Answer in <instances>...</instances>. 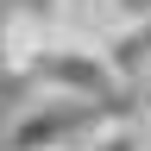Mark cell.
Here are the masks:
<instances>
[{
    "mask_svg": "<svg viewBox=\"0 0 151 151\" xmlns=\"http://www.w3.org/2000/svg\"><path fill=\"white\" fill-rule=\"evenodd\" d=\"M94 120H101L94 101H69V94L38 88L19 113H6V126H0V151H76Z\"/></svg>",
    "mask_w": 151,
    "mask_h": 151,
    "instance_id": "obj_1",
    "label": "cell"
},
{
    "mask_svg": "<svg viewBox=\"0 0 151 151\" xmlns=\"http://www.w3.org/2000/svg\"><path fill=\"white\" fill-rule=\"evenodd\" d=\"M25 82L50 88V94H69V101H94V107H107L113 94H120L107 57L94 50V44H82V38H63V32L50 38V50L38 57V69L25 76Z\"/></svg>",
    "mask_w": 151,
    "mask_h": 151,
    "instance_id": "obj_2",
    "label": "cell"
},
{
    "mask_svg": "<svg viewBox=\"0 0 151 151\" xmlns=\"http://www.w3.org/2000/svg\"><path fill=\"white\" fill-rule=\"evenodd\" d=\"M50 13H38V6H6L0 13V69L6 76H32L38 69V57L50 50Z\"/></svg>",
    "mask_w": 151,
    "mask_h": 151,
    "instance_id": "obj_3",
    "label": "cell"
},
{
    "mask_svg": "<svg viewBox=\"0 0 151 151\" xmlns=\"http://www.w3.org/2000/svg\"><path fill=\"white\" fill-rule=\"evenodd\" d=\"M94 50L107 57V69H113L120 88H145L151 82V13H126Z\"/></svg>",
    "mask_w": 151,
    "mask_h": 151,
    "instance_id": "obj_4",
    "label": "cell"
},
{
    "mask_svg": "<svg viewBox=\"0 0 151 151\" xmlns=\"http://www.w3.org/2000/svg\"><path fill=\"white\" fill-rule=\"evenodd\" d=\"M120 19H126L120 0H50V25L63 38H82V44H101Z\"/></svg>",
    "mask_w": 151,
    "mask_h": 151,
    "instance_id": "obj_5",
    "label": "cell"
},
{
    "mask_svg": "<svg viewBox=\"0 0 151 151\" xmlns=\"http://www.w3.org/2000/svg\"><path fill=\"white\" fill-rule=\"evenodd\" d=\"M76 151H151V113H101Z\"/></svg>",
    "mask_w": 151,
    "mask_h": 151,
    "instance_id": "obj_6",
    "label": "cell"
}]
</instances>
